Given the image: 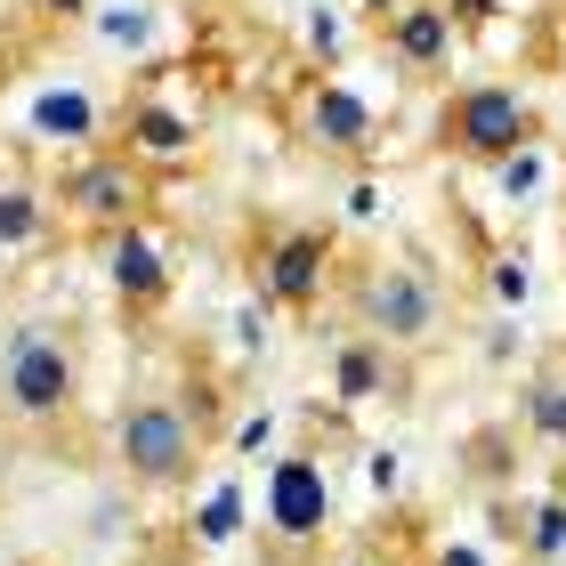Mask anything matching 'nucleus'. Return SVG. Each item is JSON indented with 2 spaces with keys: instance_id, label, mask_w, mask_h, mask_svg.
Instances as JSON below:
<instances>
[{
  "instance_id": "nucleus-1",
  "label": "nucleus",
  "mask_w": 566,
  "mask_h": 566,
  "mask_svg": "<svg viewBox=\"0 0 566 566\" xmlns=\"http://www.w3.org/2000/svg\"><path fill=\"white\" fill-rule=\"evenodd\" d=\"M73 389H82V365H73L65 332L17 324L0 340V421L9 429H57L73 413Z\"/></svg>"
},
{
  "instance_id": "nucleus-2",
  "label": "nucleus",
  "mask_w": 566,
  "mask_h": 566,
  "mask_svg": "<svg viewBox=\"0 0 566 566\" xmlns=\"http://www.w3.org/2000/svg\"><path fill=\"white\" fill-rule=\"evenodd\" d=\"M348 307H356V324H365L380 348H421L437 332V316H446V300H437V283L421 268H373V275H356L348 283Z\"/></svg>"
},
{
  "instance_id": "nucleus-3",
  "label": "nucleus",
  "mask_w": 566,
  "mask_h": 566,
  "mask_svg": "<svg viewBox=\"0 0 566 566\" xmlns=\"http://www.w3.org/2000/svg\"><path fill=\"white\" fill-rule=\"evenodd\" d=\"M154 202V178L130 163V154H82V163L65 170V211L82 227H106V235H122V227H138Z\"/></svg>"
},
{
  "instance_id": "nucleus-4",
  "label": "nucleus",
  "mask_w": 566,
  "mask_h": 566,
  "mask_svg": "<svg viewBox=\"0 0 566 566\" xmlns=\"http://www.w3.org/2000/svg\"><path fill=\"white\" fill-rule=\"evenodd\" d=\"M114 453H122V470H130L138 485H187L195 478V429L178 405H130L114 429Z\"/></svg>"
},
{
  "instance_id": "nucleus-5",
  "label": "nucleus",
  "mask_w": 566,
  "mask_h": 566,
  "mask_svg": "<svg viewBox=\"0 0 566 566\" xmlns=\"http://www.w3.org/2000/svg\"><path fill=\"white\" fill-rule=\"evenodd\" d=\"M453 146L470 154V163H510L526 138H534V114H526V97L518 90H502V82H478V90H461L453 97Z\"/></svg>"
},
{
  "instance_id": "nucleus-6",
  "label": "nucleus",
  "mask_w": 566,
  "mask_h": 566,
  "mask_svg": "<svg viewBox=\"0 0 566 566\" xmlns=\"http://www.w3.org/2000/svg\"><path fill=\"white\" fill-rule=\"evenodd\" d=\"M324 268H332V243L324 235H283L268 251V292L283 307H307V300H316V283H324Z\"/></svg>"
},
{
  "instance_id": "nucleus-7",
  "label": "nucleus",
  "mask_w": 566,
  "mask_h": 566,
  "mask_svg": "<svg viewBox=\"0 0 566 566\" xmlns=\"http://www.w3.org/2000/svg\"><path fill=\"white\" fill-rule=\"evenodd\" d=\"M114 292L130 300V307H163V292H170L163 251H154L138 227H122V235H114Z\"/></svg>"
},
{
  "instance_id": "nucleus-8",
  "label": "nucleus",
  "mask_w": 566,
  "mask_h": 566,
  "mask_svg": "<svg viewBox=\"0 0 566 566\" xmlns=\"http://www.w3.org/2000/svg\"><path fill=\"white\" fill-rule=\"evenodd\" d=\"M307 130H316L332 154H348V146H365L373 114H365V97H356V90H316V97H307Z\"/></svg>"
},
{
  "instance_id": "nucleus-9",
  "label": "nucleus",
  "mask_w": 566,
  "mask_h": 566,
  "mask_svg": "<svg viewBox=\"0 0 566 566\" xmlns=\"http://www.w3.org/2000/svg\"><path fill=\"white\" fill-rule=\"evenodd\" d=\"M446 41H453V17L429 9V0L397 9V24H389V49H397L405 65H437V57H446Z\"/></svg>"
},
{
  "instance_id": "nucleus-10",
  "label": "nucleus",
  "mask_w": 566,
  "mask_h": 566,
  "mask_svg": "<svg viewBox=\"0 0 566 566\" xmlns=\"http://www.w3.org/2000/svg\"><path fill=\"white\" fill-rule=\"evenodd\" d=\"M275 526L283 534H316L324 526V485H316L307 461H292V470L275 478Z\"/></svg>"
},
{
  "instance_id": "nucleus-11",
  "label": "nucleus",
  "mask_w": 566,
  "mask_h": 566,
  "mask_svg": "<svg viewBox=\"0 0 566 566\" xmlns=\"http://www.w3.org/2000/svg\"><path fill=\"white\" fill-rule=\"evenodd\" d=\"M49 243V202L33 187H0V251H33Z\"/></svg>"
},
{
  "instance_id": "nucleus-12",
  "label": "nucleus",
  "mask_w": 566,
  "mask_h": 566,
  "mask_svg": "<svg viewBox=\"0 0 566 566\" xmlns=\"http://www.w3.org/2000/svg\"><path fill=\"white\" fill-rule=\"evenodd\" d=\"M526 421L543 437H566V389H558V380H534V389H526Z\"/></svg>"
},
{
  "instance_id": "nucleus-13",
  "label": "nucleus",
  "mask_w": 566,
  "mask_h": 566,
  "mask_svg": "<svg viewBox=\"0 0 566 566\" xmlns=\"http://www.w3.org/2000/svg\"><path fill=\"white\" fill-rule=\"evenodd\" d=\"M534 558H558L566 551V494H551L543 510H534V543H526Z\"/></svg>"
},
{
  "instance_id": "nucleus-14",
  "label": "nucleus",
  "mask_w": 566,
  "mask_h": 566,
  "mask_svg": "<svg viewBox=\"0 0 566 566\" xmlns=\"http://www.w3.org/2000/svg\"><path fill=\"white\" fill-rule=\"evenodd\" d=\"M373 380H380V365H373L365 348H348V356H340V389H348V397H365Z\"/></svg>"
},
{
  "instance_id": "nucleus-15",
  "label": "nucleus",
  "mask_w": 566,
  "mask_h": 566,
  "mask_svg": "<svg viewBox=\"0 0 566 566\" xmlns=\"http://www.w3.org/2000/svg\"><path fill=\"white\" fill-rule=\"evenodd\" d=\"M138 138H154V146H187V130H178L170 114H138Z\"/></svg>"
},
{
  "instance_id": "nucleus-16",
  "label": "nucleus",
  "mask_w": 566,
  "mask_h": 566,
  "mask_svg": "<svg viewBox=\"0 0 566 566\" xmlns=\"http://www.w3.org/2000/svg\"><path fill=\"white\" fill-rule=\"evenodd\" d=\"M0 494H9V421H0Z\"/></svg>"
},
{
  "instance_id": "nucleus-17",
  "label": "nucleus",
  "mask_w": 566,
  "mask_h": 566,
  "mask_svg": "<svg viewBox=\"0 0 566 566\" xmlns=\"http://www.w3.org/2000/svg\"><path fill=\"white\" fill-rule=\"evenodd\" d=\"M365 9H373V17H397V9H413V0H365Z\"/></svg>"
},
{
  "instance_id": "nucleus-18",
  "label": "nucleus",
  "mask_w": 566,
  "mask_h": 566,
  "mask_svg": "<svg viewBox=\"0 0 566 566\" xmlns=\"http://www.w3.org/2000/svg\"><path fill=\"white\" fill-rule=\"evenodd\" d=\"M332 566H380V558H365V551H348V558H332Z\"/></svg>"
},
{
  "instance_id": "nucleus-19",
  "label": "nucleus",
  "mask_w": 566,
  "mask_h": 566,
  "mask_svg": "<svg viewBox=\"0 0 566 566\" xmlns=\"http://www.w3.org/2000/svg\"><path fill=\"white\" fill-rule=\"evenodd\" d=\"M461 9H470V17H485V9H494V0H461Z\"/></svg>"
},
{
  "instance_id": "nucleus-20",
  "label": "nucleus",
  "mask_w": 566,
  "mask_h": 566,
  "mask_svg": "<svg viewBox=\"0 0 566 566\" xmlns=\"http://www.w3.org/2000/svg\"><path fill=\"white\" fill-rule=\"evenodd\" d=\"M49 9H82V0H49Z\"/></svg>"
},
{
  "instance_id": "nucleus-21",
  "label": "nucleus",
  "mask_w": 566,
  "mask_h": 566,
  "mask_svg": "<svg viewBox=\"0 0 566 566\" xmlns=\"http://www.w3.org/2000/svg\"><path fill=\"white\" fill-rule=\"evenodd\" d=\"M558 494H566V485H558Z\"/></svg>"
}]
</instances>
